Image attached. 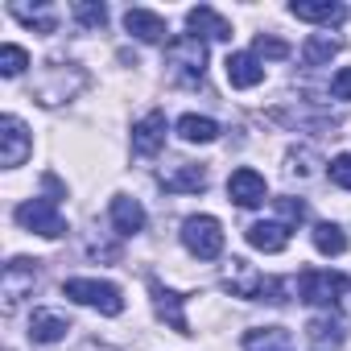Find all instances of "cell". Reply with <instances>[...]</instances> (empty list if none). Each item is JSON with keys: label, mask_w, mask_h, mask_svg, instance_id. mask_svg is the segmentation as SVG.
I'll use <instances>...</instances> for the list:
<instances>
[{"label": "cell", "mask_w": 351, "mask_h": 351, "mask_svg": "<svg viewBox=\"0 0 351 351\" xmlns=\"http://www.w3.org/2000/svg\"><path fill=\"white\" fill-rule=\"evenodd\" d=\"M165 66H169V83L195 87L203 83V71H207V46L195 34H178L165 46Z\"/></svg>", "instance_id": "1"}, {"label": "cell", "mask_w": 351, "mask_h": 351, "mask_svg": "<svg viewBox=\"0 0 351 351\" xmlns=\"http://www.w3.org/2000/svg\"><path fill=\"white\" fill-rule=\"evenodd\" d=\"M347 289H351V277L330 273V269H306V273L298 277V293H302V302H310V306H335Z\"/></svg>", "instance_id": "2"}, {"label": "cell", "mask_w": 351, "mask_h": 351, "mask_svg": "<svg viewBox=\"0 0 351 351\" xmlns=\"http://www.w3.org/2000/svg\"><path fill=\"white\" fill-rule=\"evenodd\" d=\"M182 244L199 256V261H215L223 252V228L215 215H191L182 223Z\"/></svg>", "instance_id": "3"}, {"label": "cell", "mask_w": 351, "mask_h": 351, "mask_svg": "<svg viewBox=\"0 0 351 351\" xmlns=\"http://www.w3.org/2000/svg\"><path fill=\"white\" fill-rule=\"evenodd\" d=\"M62 293H66L71 302H79V306H95V310H104V314H120V310H124V298H120V289H116L112 281L75 277V281L62 285Z\"/></svg>", "instance_id": "4"}, {"label": "cell", "mask_w": 351, "mask_h": 351, "mask_svg": "<svg viewBox=\"0 0 351 351\" xmlns=\"http://www.w3.org/2000/svg\"><path fill=\"white\" fill-rule=\"evenodd\" d=\"M17 223L29 228V232H38V236H46V240H58L66 232V219H62V211H58L54 199H29V203H21L17 207Z\"/></svg>", "instance_id": "5"}, {"label": "cell", "mask_w": 351, "mask_h": 351, "mask_svg": "<svg viewBox=\"0 0 351 351\" xmlns=\"http://www.w3.org/2000/svg\"><path fill=\"white\" fill-rule=\"evenodd\" d=\"M34 141H29V128L17 120V116H5L0 120V161H5V169H17L25 165Z\"/></svg>", "instance_id": "6"}, {"label": "cell", "mask_w": 351, "mask_h": 351, "mask_svg": "<svg viewBox=\"0 0 351 351\" xmlns=\"http://www.w3.org/2000/svg\"><path fill=\"white\" fill-rule=\"evenodd\" d=\"M38 281V261H25V256H13L5 265V306L13 310Z\"/></svg>", "instance_id": "7"}, {"label": "cell", "mask_w": 351, "mask_h": 351, "mask_svg": "<svg viewBox=\"0 0 351 351\" xmlns=\"http://www.w3.org/2000/svg\"><path fill=\"white\" fill-rule=\"evenodd\" d=\"M265 173H256V169H236L232 178H228V195H232V203L236 207H261L265 203Z\"/></svg>", "instance_id": "8"}, {"label": "cell", "mask_w": 351, "mask_h": 351, "mask_svg": "<svg viewBox=\"0 0 351 351\" xmlns=\"http://www.w3.org/2000/svg\"><path fill=\"white\" fill-rule=\"evenodd\" d=\"M165 112H149V116H141L136 124H132V149L141 153V157H153L161 145H165Z\"/></svg>", "instance_id": "9"}, {"label": "cell", "mask_w": 351, "mask_h": 351, "mask_svg": "<svg viewBox=\"0 0 351 351\" xmlns=\"http://www.w3.org/2000/svg\"><path fill=\"white\" fill-rule=\"evenodd\" d=\"M223 71H228V83H232V87H240V91H248V87H256V83L265 79V66H261V58H256V54H248V50H236V54H228Z\"/></svg>", "instance_id": "10"}, {"label": "cell", "mask_w": 351, "mask_h": 351, "mask_svg": "<svg viewBox=\"0 0 351 351\" xmlns=\"http://www.w3.org/2000/svg\"><path fill=\"white\" fill-rule=\"evenodd\" d=\"M149 289H153V306H157V314L169 322V330H178V335H191V322H186V314H182V293L165 289L161 281H149Z\"/></svg>", "instance_id": "11"}, {"label": "cell", "mask_w": 351, "mask_h": 351, "mask_svg": "<svg viewBox=\"0 0 351 351\" xmlns=\"http://www.w3.org/2000/svg\"><path fill=\"white\" fill-rule=\"evenodd\" d=\"M161 186L169 191V195H199V191H207V169L203 165H173L169 173H161Z\"/></svg>", "instance_id": "12"}, {"label": "cell", "mask_w": 351, "mask_h": 351, "mask_svg": "<svg viewBox=\"0 0 351 351\" xmlns=\"http://www.w3.org/2000/svg\"><path fill=\"white\" fill-rule=\"evenodd\" d=\"M289 13H293L298 21H314V25H339V21L347 17L343 5H335V0H293Z\"/></svg>", "instance_id": "13"}, {"label": "cell", "mask_w": 351, "mask_h": 351, "mask_svg": "<svg viewBox=\"0 0 351 351\" xmlns=\"http://www.w3.org/2000/svg\"><path fill=\"white\" fill-rule=\"evenodd\" d=\"M186 25H191V34H195V38H199V34H203V38H211V42H228V38H232V25H228L215 9H207V5L191 9V13H186Z\"/></svg>", "instance_id": "14"}, {"label": "cell", "mask_w": 351, "mask_h": 351, "mask_svg": "<svg viewBox=\"0 0 351 351\" xmlns=\"http://www.w3.org/2000/svg\"><path fill=\"white\" fill-rule=\"evenodd\" d=\"M248 244L256 252H281L289 244V228L281 219H265V223H252L248 228Z\"/></svg>", "instance_id": "15"}, {"label": "cell", "mask_w": 351, "mask_h": 351, "mask_svg": "<svg viewBox=\"0 0 351 351\" xmlns=\"http://www.w3.org/2000/svg\"><path fill=\"white\" fill-rule=\"evenodd\" d=\"M112 223H116L120 236H136L145 228V207L136 199H128V195H116L112 199Z\"/></svg>", "instance_id": "16"}, {"label": "cell", "mask_w": 351, "mask_h": 351, "mask_svg": "<svg viewBox=\"0 0 351 351\" xmlns=\"http://www.w3.org/2000/svg\"><path fill=\"white\" fill-rule=\"evenodd\" d=\"M124 29L132 38H141V42H161L165 38V21L157 13H149V9H128L124 13Z\"/></svg>", "instance_id": "17"}, {"label": "cell", "mask_w": 351, "mask_h": 351, "mask_svg": "<svg viewBox=\"0 0 351 351\" xmlns=\"http://www.w3.org/2000/svg\"><path fill=\"white\" fill-rule=\"evenodd\" d=\"M261 285H265V277L252 273L248 261H232V273L223 277V289L228 293H236V298H261Z\"/></svg>", "instance_id": "18"}, {"label": "cell", "mask_w": 351, "mask_h": 351, "mask_svg": "<svg viewBox=\"0 0 351 351\" xmlns=\"http://www.w3.org/2000/svg\"><path fill=\"white\" fill-rule=\"evenodd\" d=\"M66 330H71V322L54 310H34V318H29V339H38V343H58Z\"/></svg>", "instance_id": "19"}, {"label": "cell", "mask_w": 351, "mask_h": 351, "mask_svg": "<svg viewBox=\"0 0 351 351\" xmlns=\"http://www.w3.org/2000/svg\"><path fill=\"white\" fill-rule=\"evenodd\" d=\"M293 339L285 326H256L244 335V351H289Z\"/></svg>", "instance_id": "20"}, {"label": "cell", "mask_w": 351, "mask_h": 351, "mask_svg": "<svg viewBox=\"0 0 351 351\" xmlns=\"http://www.w3.org/2000/svg\"><path fill=\"white\" fill-rule=\"evenodd\" d=\"M178 136L191 141V145H207V141L219 136V124L207 120V116H182V120H178Z\"/></svg>", "instance_id": "21"}, {"label": "cell", "mask_w": 351, "mask_h": 351, "mask_svg": "<svg viewBox=\"0 0 351 351\" xmlns=\"http://www.w3.org/2000/svg\"><path fill=\"white\" fill-rule=\"evenodd\" d=\"M314 248L322 256H343L347 252V236L339 223H314Z\"/></svg>", "instance_id": "22"}, {"label": "cell", "mask_w": 351, "mask_h": 351, "mask_svg": "<svg viewBox=\"0 0 351 351\" xmlns=\"http://www.w3.org/2000/svg\"><path fill=\"white\" fill-rule=\"evenodd\" d=\"M335 54H339V42L326 38V34H314V38H306V46H302V62H306V66H322V62H330Z\"/></svg>", "instance_id": "23"}, {"label": "cell", "mask_w": 351, "mask_h": 351, "mask_svg": "<svg viewBox=\"0 0 351 351\" xmlns=\"http://www.w3.org/2000/svg\"><path fill=\"white\" fill-rule=\"evenodd\" d=\"M25 66H29V54H25L21 46H13V42L0 46V75H5V79H17Z\"/></svg>", "instance_id": "24"}, {"label": "cell", "mask_w": 351, "mask_h": 351, "mask_svg": "<svg viewBox=\"0 0 351 351\" xmlns=\"http://www.w3.org/2000/svg\"><path fill=\"white\" fill-rule=\"evenodd\" d=\"M75 21L87 25V29H104L108 25V9L95 5V0H79V5H75Z\"/></svg>", "instance_id": "25"}, {"label": "cell", "mask_w": 351, "mask_h": 351, "mask_svg": "<svg viewBox=\"0 0 351 351\" xmlns=\"http://www.w3.org/2000/svg\"><path fill=\"white\" fill-rule=\"evenodd\" d=\"M21 25H29V29H38V34H54V17L50 13H34V9H25V5H13L9 9Z\"/></svg>", "instance_id": "26"}, {"label": "cell", "mask_w": 351, "mask_h": 351, "mask_svg": "<svg viewBox=\"0 0 351 351\" xmlns=\"http://www.w3.org/2000/svg\"><path fill=\"white\" fill-rule=\"evenodd\" d=\"M273 207H277V215H281L285 228H298L306 219V203L302 199H273Z\"/></svg>", "instance_id": "27"}, {"label": "cell", "mask_w": 351, "mask_h": 351, "mask_svg": "<svg viewBox=\"0 0 351 351\" xmlns=\"http://www.w3.org/2000/svg\"><path fill=\"white\" fill-rule=\"evenodd\" d=\"M252 54H256V58H289V46H285L281 38H265V34H261L256 46H252Z\"/></svg>", "instance_id": "28"}, {"label": "cell", "mask_w": 351, "mask_h": 351, "mask_svg": "<svg viewBox=\"0 0 351 351\" xmlns=\"http://www.w3.org/2000/svg\"><path fill=\"white\" fill-rule=\"evenodd\" d=\"M306 330H310V339H314V343H326V339H330V343H339V339H343L339 322H330V318H314Z\"/></svg>", "instance_id": "29"}, {"label": "cell", "mask_w": 351, "mask_h": 351, "mask_svg": "<svg viewBox=\"0 0 351 351\" xmlns=\"http://www.w3.org/2000/svg\"><path fill=\"white\" fill-rule=\"evenodd\" d=\"M330 182L343 186V191H351V153H339L330 161Z\"/></svg>", "instance_id": "30"}, {"label": "cell", "mask_w": 351, "mask_h": 351, "mask_svg": "<svg viewBox=\"0 0 351 351\" xmlns=\"http://www.w3.org/2000/svg\"><path fill=\"white\" fill-rule=\"evenodd\" d=\"M330 95H335V99H351V66H343V71L330 79Z\"/></svg>", "instance_id": "31"}]
</instances>
